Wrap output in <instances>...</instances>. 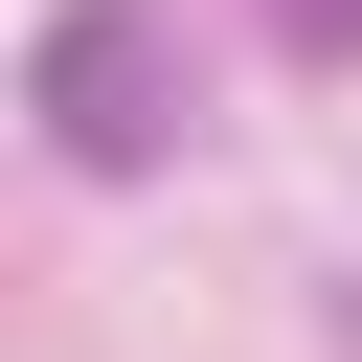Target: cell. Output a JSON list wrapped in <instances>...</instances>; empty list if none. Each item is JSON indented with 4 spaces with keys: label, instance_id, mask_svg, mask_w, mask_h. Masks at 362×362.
<instances>
[{
    "label": "cell",
    "instance_id": "obj_2",
    "mask_svg": "<svg viewBox=\"0 0 362 362\" xmlns=\"http://www.w3.org/2000/svg\"><path fill=\"white\" fill-rule=\"evenodd\" d=\"M272 23H294V45H362V0H272Z\"/></svg>",
    "mask_w": 362,
    "mask_h": 362
},
{
    "label": "cell",
    "instance_id": "obj_1",
    "mask_svg": "<svg viewBox=\"0 0 362 362\" xmlns=\"http://www.w3.org/2000/svg\"><path fill=\"white\" fill-rule=\"evenodd\" d=\"M45 136H68V158H158V136H181V45H158L136 0L45 23Z\"/></svg>",
    "mask_w": 362,
    "mask_h": 362
}]
</instances>
